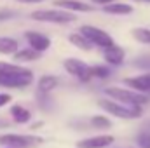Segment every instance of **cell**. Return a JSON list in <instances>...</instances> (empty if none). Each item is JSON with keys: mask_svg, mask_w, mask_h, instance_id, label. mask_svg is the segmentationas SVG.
I'll return each instance as SVG.
<instances>
[{"mask_svg": "<svg viewBox=\"0 0 150 148\" xmlns=\"http://www.w3.org/2000/svg\"><path fill=\"white\" fill-rule=\"evenodd\" d=\"M105 94L110 99H115L117 103H122V105H127V106H142V105H147L150 101V98L147 94L129 91V89H122V87H107Z\"/></svg>", "mask_w": 150, "mask_h": 148, "instance_id": "1", "label": "cell"}, {"mask_svg": "<svg viewBox=\"0 0 150 148\" xmlns=\"http://www.w3.org/2000/svg\"><path fill=\"white\" fill-rule=\"evenodd\" d=\"M33 80V73L23 66H19L16 72H5L0 73V85L2 87H12V89H21L30 85Z\"/></svg>", "mask_w": 150, "mask_h": 148, "instance_id": "2", "label": "cell"}, {"mask_svg": "<svg viewBox=\"0 0 150 148\" xmlns=\"http://www.w3.org/2000/svg\"><path fill=\"white\" fill-rule=\"evenodd\" d=\"M100 106L105 111L112 113L113 117H119V118H140L143 115L142 106H127V105H122V103H117L112 99H101L100 101Z\"/></svg>", "mask_w": 150, "mask_h": 148, "instance_id": "3", "label": "cell"}, {"mask_svg": "<svg viewBox=\"0 0 150 148\" xmlns=\"http://www.w3.org/2000/svg\"><path fill=\"white\" fill-rule=\"evenodd\" d=\"M42 143V138L30 134H0V145L9 148H35Z\"/></svg>", "mask_w": 150, "mask_h": 148, "instance_id": "4", "label": "cell"}, {"mask_svg": "<svg viewBox=\"0 0 150 148\" xmlns=\"http://www.w3.org/2000/svg\"><path fill=\"white\" fill-rule=\"evenodd\" d=\"M79 33H80L82 37L87 38L93 45H98V47H103V49H107V47L113 45L112 37H110L105 30H101V28H96V26H89V25H86V26H80Z\"/></svg>", "mask_w": 150, "mask_h": 148, "instance_id": "5", "label": "cell"}, {"mask_svg": "<svg viewBox=\"0 0 150 148\" xmlns=\"http://www.w3.org/2000/svg\"><path fill=\"white\" fill-rule=\"evenodd\" d=\"M33 19L37 21H44V23H58V25H65V23H70L75 21V16L68 11H56V9H51V11H35L32 14Z\"/></svg>", "mask_w": 150, "mask_h": 148, "instance_id": "6", "label": "cell"}, {"mask_svg": "<svg viewBox=\"0 0 150 148\" xmlns=\"http://www.w3.org/2000/svg\"><path fill=\"white\" fill-rule=\"evenodd\" d=\"M63 65H65V70L70 75L77 77L79 80H82V82H89L91 80V66L86 65L84 61L75 59V58H68V59H65Z\"/></svg>", "mask_w": 150, "mask_h": 148, "instance_id": "7", "label": "cell"}, {"mask_svg": "<svg viewBox=\"0 0 150 148\" xmlns=\"http://www.w3.org/2000/svg\"><path fill=\"white\" fill-rule=\"evenodd\" d=\"M25 37L30 44V49L37 51V52H42V51H47L49 45H51V40L49 37H45L44 33H38V32H26Z\"/></svg>", "mask_w": 150, "mask_h": 148, "instance_id": "8", "label": "cell"}, {"mask_svg": "<svg viewBox=\"0 0 150 148\" xmlns=\"http://www.w3.org/2000/svg\"><path fill=\"white\" fill-rule=\"evenodd\" d=\"M113 143V136L110 134H101L94 138H87L77 143V148H107Z\"/></svg>", "mask_w": 150, "mask_h": 148, "instance_id": "9", "label": "cell"}, {"mask_svg": "<svg viewBox=\"0 0 150 148\" xmlns=\"http://www.w3.org/2000/svg\"><path fill=\"white\" fill-rule=\"evenodd\" d=\"M126 85H129L133 91L136 92H150V72L145 75H140V77H129L126 78Z\"/></svg>", "mask_w": 150, "mask_h": 148, "instance_id": "10", "label": "cell"}, {"mask_svg": "<svg viewBox=\"0 0 150 148\" xmlns=\"http://www.w3.org/2000/svg\"><path fill=\"white\" fill-rule=\"evenodd\" d=\"M105 61L108 63V65H113V66H119L122 61H124V49L122 47H119V45H110V47H107L105 49Z\"/></svg>", "mask_w": 150, "mask_h": 148, "instance_id": "11", "label": "cell"}, {"mask_svg": "<svg viewBox=\"0 0 150 148\" xmlns=\"http://www.w3.org/2000/svg\"><path fill=\"white\" fill-rule=\"evenodd\" d=\"M54 5L56 7H63V9H68V11H77V12H91L93 7L89 4H84V2H79V0H54Z\"/></svg>", "mask_w": 150, "mask_h": 148, "instance_id": "12", "label": "cell"}, {"mask_svg": "<svg viewBox=\"0 0 150 148\" xmlns=\"http://www.w3.org/2000/svg\"><path fill=\"white\" fill-rule=\"evenodd\" d=\"M58 84H59L58 77H54V75H44L38 80V92L40 94H49L52 89L58 87Z\"/></svg>", "mask_w": 150, "mask_h": 148, "instance_id": "13", "label": "cell"}, {"mask_svg": "<svg viewBox=\"0 0 150 148\" xmlns=\"http://www.w3.org/2000/svg\"><path fill=\"white\" fill-rule=\"evenodd\" d=\"M11 117H12V120L18 122V124H26V122L32 118V113L26 110V108H23L21 105H14V106L11 108Z\"/></svg>", "mask_w": 150, "mask_h": 148, "instance_id": "14", "label": "cell"}, {"mask_svg": "<svg viewBox=\"0 0 150 148\" xmlns=\"http://www.w3.org/2000/svg\"><path fill=\"white\" fill-rule=\"evenodd\" d=\"M105 12L108 14H117V16H124V14H131L133 12V7L129 4H108L103 7Z\"/></svg>", "mask_w": 150, "mask_h": 148, "instance_id": "15", "label": "cell"}, {"mask_svg": "<svg viewBox=\"0 0 150 148\" xmlns=\"http://www.w3.org/2000/svg\"><path fill=\"white\" fill-rule=\"evenodd\" d=\"M18 42L11 37H0V54H16Z\"/></svg>", "mask_w": 150, "mask_h": 148, "instance_id": "16", "label": "cell"}, {"mask_svg": "<svg viewBox=\"0 0 150 148\" xmlns=\"http://www.w3.org/2000/svg\"><path fill=\"white\" fill-rule=\"evenodd\" d=\"M68 40L74 44L75 47H79V49H82V51H91V49L94 47V45H93V44H91L87 38L82 37L80 33H72V35L68 37Z\"/></svg>", "mask_w": 150, "mask_h": 148, "instance_id": "17", "label": "cell"}, {"mask_svg": "<svg viewBox=\"0 0 150 148\" xmlns=\"http://www.w3.org/2000/svg\"><path fill=\"white\" fill-rule=\"evenodd\" d=\"M38 58H40V52L33 51V49H21L14 54L16 61H35Z\"/></svg>", "mask_w": 150, "mask_h": 148, "instance_id": "18", "label": "cell"}, {"mask_svg": "<svg viewBox=\"0 0 150 148\" xmlns=\"http://www.w3.org/2000/svg\"><path fill=\"white\" fill-rule=\"evenodd\" d=\"M133 37L142 44H150V28H133Z\"/></svg>", "mask_w": 150, "mask_h": 148, "instance_id": "19", "label": "cell"}, {"mask_svg": "<svg viewBox=\"0 0 150 148\" xmlns=\"http://www.w3.org/2000/svg\"><path fill=\"white\" fill-rule=\"evenodd\" d=\"M91 125L93 127H96V129H107V127H110L112 124H110V120L107 118V117H103V115H96V117H93L91 120Z\"/></svg>", "mask_w": 150, "mask_h": 148, "instance_id": "20", "label": "cell"}, {"mask_svg": "<svg viewBox=\"0 0 150 148\" xmlns=\"http://www.w3.org/2000/svg\"><path fill=\"white\" fill-rule=\"evenodd\" d=\"M110 75V68L107 66H91V78H107Z\"/></svg>", "mask_w": 150, "mask_h": 148, "instance_id": "21", "label": "cell"}, {"mask_svg": "<svg viewBox=\"0 0 150 148\" xmlns=\"http://www.w3.org/2000/svg\"><path fill=\"white\" fill-rule=\"evenodd\" d=\"M136 141L140 148H150V132H142Z\"/></svg>", "mask_w": 150, "mask_h": 148, "instance_id": "22", "label": "cell"}, {"mask_svg": "<svg viewBox=\"0 0 150 148\" xmlns=\"http://www.w3.org/2000/svg\"><path fill=\"white\" fill-rule=\"evenodd\" d=\"M133 65L138 66V68H147V70H150V56H143V58L134 59Z\"/></svg>", "mask_w": 150, "mask_h": 148, "instance_id": "23", "label": "cell"}, {"mask_svg": "<svg viewBox=\"0 0 150 148\" xmlns=\"http://www.w3.org/2000/svg\"><path fill=\"white\" fill-rule=\"evenodd\" d=\"M11 99H12V98H11L9 94H5V92H0V108H2V106H5V105L11 101Z\"/></svg>", "mask_w": 150, "mask_h": 148, "instance_id": "24", "label": "cell"}, {"mask_svg": "<svg viewBox=\"0 0 150 148\" xmlns=\"http://www.w3.org/2000/svg\"><path fill=\"white\" fill-rule=\"evenodd\" d=\"M94 4H103V5H108V4H113L115 0H93Z\"/></svg>", "mask_w": 150, "mask_h": 148, "instance_id": "25", "label": "cell"}, {"mask_svg": "<svg viewBox=\"0 0 150 148\" xmlns=\"http://www.w3.org/2000/svg\"><path fill=\"white\" fill-rule=\"evenodd\" d=\"M7 18H12V12H0V19H7Z\"/></svg>", "mask_w": 150, "mask_h": 148, "instance_id": "26", "label": "cell"}, {"mask_svg": "<svg viewBox=\"0 0 150 148\" xmlns=\"http://www.w3.org/2000/svg\"><path fill=\"white\" fill-rule=\"evenodd\" d=\"M21 4H38V2H44V0H18Z\"/></svg>", "mask_w": 150, "mask_h": 148, "instance_id": "27", "label": "cell"}, {"mask_svg": "<svg viewBox=\"0 0 150 148\" xmlns=\"http://www.w3.org/2000/svg\"><path fill=\"white\" fill-rule=\"evenodd\" d=\"M7 125H9V122L4 120V118H0V129H4V127H7Z\"/></svg>", "mask_w": 150, "mask_h": 148, "instance_id": "28", "label": "cell"}, {"mask_svg": "<svg viewBox=\"0 0 150 148\" xmlns=\"http://www.w3.org/2000/svg\"><path fill=\"white\" fill-rule=\"evenodd\" d=\"M4 148H9V147H4Z\"/></svg>", "mask_w": 150, "mask_h": 148, "instance_id": "29", "label": "cell"}, {"mask_svg": "<svg viewBox=\"0 0 150 148\" xmlns=\"http://www.w3.org/2000/svg\"><path fill=\"white\" fill-rule=\"evenodd\" d=\"M147 2H150V0H147Z\"/></svg>", "mask_w": 150, "mask_h": 148, "instance_id": "30", "label": "cell"}]
</instances>
